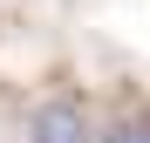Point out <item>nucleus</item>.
I'll use <instances>...</instances> for the list:
<instances>
[{
    "mask_svg": "<svg viewBox=\"0 0 150 143\" xmlns=\"http://www.w3.org/2000/svg\"><path fill=\"white\" fill-rule=\"evenodd\" d=\"M28 136L34 143H89V123H82L75 102H41L34 123H28Z\"/></svg>",
    "mask_w": 150,
    "mask_h": 143,
    "instance_id": "obj_1",
    "label": "nucleus"
},
{
    "mask_svg": "<svg viewBox=\"0 0 150 143\" xmlns=\"http://www.w3.org/2000/svg\"><path fill=\"white\" fill-rule=\"evenodd\" d=\"M103 143H150V116H130V123H109Z\"/></svg>",
    "mask_w": 150,
    "mask_h": 143,
    "instance_id": "obj_2",
    "label": "nucleus"
}]
</instances>
